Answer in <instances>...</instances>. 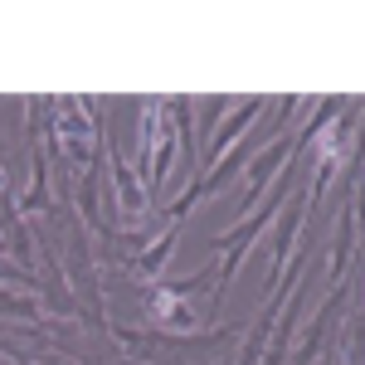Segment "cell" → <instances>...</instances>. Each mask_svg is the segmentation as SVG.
Listing matches in <instances>:
<instances>
[{
	"label": "cell",
	"instance_id": "obj_1",
	"mask_svg": "<svg viewBox=\"0 0 365 365\" xmlns=\"http://www.w3.org/2000/svg\"><path fill=\"white\" fill-rule=\"evenodd\" d=\"M292 156H297V137H292V132L273 137L268 146H258V156H249V170H244V195H239V215H249L253 205H258V195H268V185L278 180V170L287 166Z\"/></svg>",
	"mask_w": 365,
	"mask_h": 365
},
{
	"label": "cell",
	"instance_id": "obj_4",
	"mask_svg": "<svg viewBox=\"0 0 365 365\" xmlns=\"http://www.w3.org/2000/svg\"><path fill=\"white\" fill-rule=\"evenodd\" d=\"M263 108H268V98H244V103H234V113H229L225 122H220V127L205 137V146L195 151V166L205 161V170H210L215 161H220V151H229L234 141H244V132H249L253 122L263 117ZM195 175H200V170H195Z\"/></svg>",
	"mask_w": 365,
	"mask_h": 365
},
{
	"label": "cell",
	"instance_id": "obj_6",
	"mask_svg": "<svg viewBox=\"0 0 365 365\" xmlns=\"http://www.w3.org/2000/svg\"><path fill=\"white\" fill-rule=\"evenodd\" d=\"M0 317L20 322V327H29V331H58V322L44 317L39 297H20V292H0Z\"/></svg>",
	"mask_w": 365,
	"mask_h": 365
},
{
	"label": "cell",
	"instance_id": "obj_3",
	"mask_svg": "<svg viewBox=\"0 0 365 365\" xmlns=\"http://www.w3.org/2000/svg\"><path fill=\"white\" fill-rule=\"evenodd\" d=\"M103 156H108V166H113V190H117V215H122V225L146 220V215H151V195H146L141 175L127 166V156L117 151V141L108 137V132H103Z\"/></svg>",
	"mask_w": 365,
	"mask_h": 365
},
{
	"label": "cell",
	"instance_id": "obj_5",
	"mask_svg": "<svg viewBox=\"0 0 365 365\" xmlns=\"http://www.w3.org/2000/svg\"><path fill=\"white\" fill-rule=\"evenodd\" d=\"M175 239H180V225H166L161 234H156V239H151V244H146V249H137V253H117L113 263H117V268H122V273H127L132 282H141V287H146V282H156L161 273H166L170 253H175Z\"/></svg>",
	"mask_w": 365,
	"mask_h": 365
},
{
	"label": "cell",
	"instance_id": "obj_2",
	"mask_svg": "<svg viewBox=\"0 0 365 365\" xmlns=\"http://www.w3.org/2000/svg\"><path fill=\"white\" fill-rule=\"evenodd\" d=\"M141 302H146V322H151V331H166V336H180V331H190L195 327V317H190V302L170 287V278H156L141 287Z\"/></svg>",
	"mask_w": 365,
	"mask_h": 365
},
{
	"label": "cell",
	"instance_id": "obj_7",
	"mask_svg": "<svg viewBox=\"0 0 365 365\" xmlns=\"http://www.w3.org/2000/svg\"><path fill=\"white\" fill-rule=\"evenodd\" d=\"M0 234H5V225H0Z\"/></svg>",
	"mask_w": 365,
	"mask_h": 365
}]
</instances>
